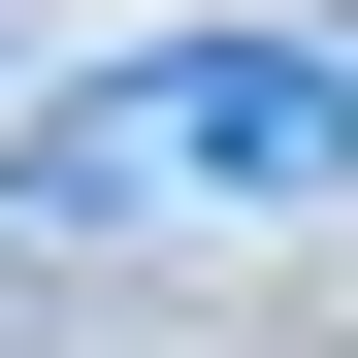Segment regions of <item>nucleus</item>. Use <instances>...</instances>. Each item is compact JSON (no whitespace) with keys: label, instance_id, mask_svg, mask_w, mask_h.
Segmentation results:
<instances>
[{"label":"nucleus","instance_id":"f257e3e1","mask_svg":"<svg viewBox=\"0 0 358 358\" xmlns=\"http://www.w3.org/2000/svg\"><path fill=\"white\" fill-rule=\"evenodd\" d=\"M163 196H358V33H131L98 98L0 131V228H163Z\"/></svg>","mask_w":358,"mask_h":358}]
</instances>
